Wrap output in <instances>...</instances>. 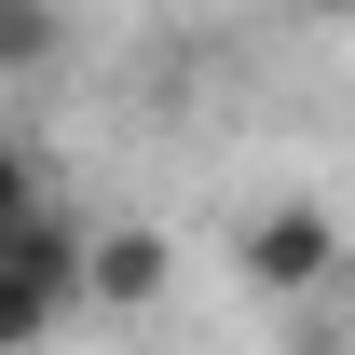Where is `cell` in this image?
Masks as SVG:
<instances>
[{"mask_svg":"<svg viewBox=\"0 0 355 355\" xmlns=\"http://www.w3.org/2000/svg\"><path fill=\"white\" fill-rule=\"evenodd\" d=\"M69 301H96V232L42 191V164H14V232H0V355L55 342Z\"/></svg>","mask_w":355,"mask_h":355,"instance_id":"obj_1","label":"cell"},{"mask_svg":"<svg viewBox=\"0 0 355 355\" xmlns=\"http://www.w3.org/2000/svg\"><path fill=\"white\" fill-rule=\"evenodd\" d=\"M232 273H246L260 301H342L355 246H342V219H328L314 191H287V205H246V232H232Z\"/></svg>","mask_w":355,"mask_h":355,"instance_id":"obj_2","label":"cell"},{"mask_svg":"<svg viewBox=\"0 0 355 355\" xmlns=\"http://www.w3.org/2000/svg\"><path fill=\"white\" fill-rule=\"evenodd\" d=\"M164 287H178V246L150 219H110V232H96V301H110V314H150Z\"/></svg>","mask_w":355,"mask_h":355,"instance_id":"obj_3","label":"cell"},{"mask_svg":"<svg viewBox=\"0 0 355 355\" xmlns=\"http://www.w3.org/2000/svg\"><path fill=\"white\" fill-rule=\"evenodd\" d=\"M0 69H55V0H0Z\"/></svg>","mask_w":355,"mask_h":355,"instance_id":"obj_4","label":"cell"},{"mask_svg":"<svg viewBox=\"0 0 355 355\" xmlns=\"http://www.w3.org/2000/svg\"><path fill=\"white\" fill-rule=\"evenodd\" d=\"M287 355H355V328H301V342H287Z\"/></svg>","mask_w":355,"mask_h":355,"instance_id":"obj_5","label":"cell"},{"mask_svg":"<svg viewBox=\"0 0 355 355\" xmlns=\"http://www.w3.org/2000/svg\"><path fill=\"white\" fill-rule=\"evenodd\" d=\"M301 14H355V0H301Z\"/></svg>","mask_w":355,"mask_h":355,"instance_id":"obj_6","label":"cell"},{"mask_svg":"<svg viewBox=\"0 0 355 355\" xmlns=\"http://www.w3.org/2000/svg\"><path fill=\"white\" fill-rule=\"evenodd\" d=\"M342 328H355V273H342Z\"/></svg>","mask_w":355,"mask_h":355,"instance_id":"obj_7","label":"cell"}]
</instances>
